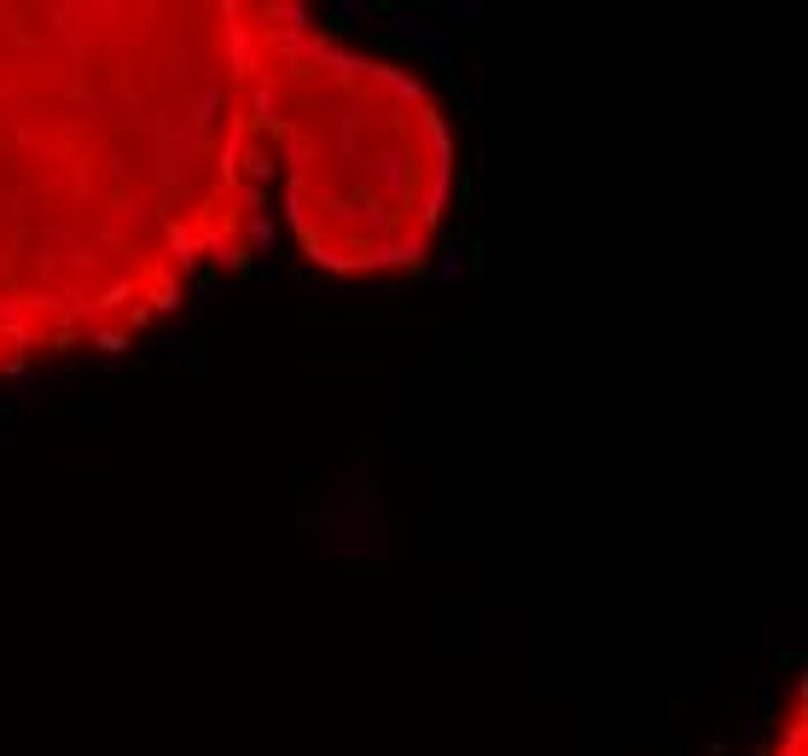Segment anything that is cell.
<instances>
[{
  "label": "cell",
  "instance_id": "2",
  "mask_svg": "<svg viewBox=\"0 0 808 756\" xmlns=\"http://www.w3.org/2000/svg\"><path fill=\"white\" fill-rule=\"evenodd\" d=\"M454 274H460V251H449V256L436 262V280H454Z\"/></svg>",
  "mask_w": 808,
  "mask_h": 756
},
{
  "label": "cell",
  "instance_id": "1",
  "mask_svg": "<svg viewBox=\"0 0 808 756\" xmlns=\"http://www.w3.org/2000/svg\"><path fill=\"white\" fill-rule=\"evenodd\" d=\"M396 35L401 41H419V47L436 53V58H449V35H442L425 12H396Z\"/></svg>",
  "mask_w": 808,
  "mask_h": 756
}]
</instances>
